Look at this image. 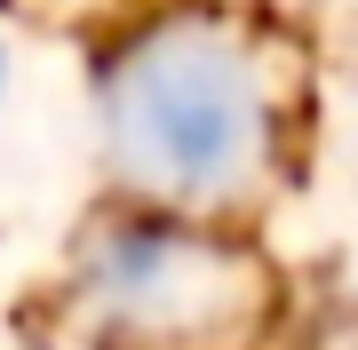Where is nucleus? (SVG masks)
Masks as SVG:
<instances>
[{
    "instance_id": "1",
    "label": "nucleus",
    "mask_w": 358,
    "mask_h": 350,
    "mask_svg": "<svg viewBox=\"0 0 358 350\" xmlns=\"http://www.w3.org/2000/svg\"><path fill=\"white\" fill-rule=\"evenodd\" d=\"M80 199L287 231L334 143V48L303 0H120L72 40Z\"/></svg>"
},
{
    "instance_id": "2",
    "label": "nucleus",
    "mask_w": 358,
    "mask_h": 350,
    "mask_svg": "<svg viewBox=\"0 0 358 350\" xmlns=\"http://www.w3.org/2000/svg\"><path fill=\"white\" fill-rule=\"evenodd\" d=\"M16 326L32 350H303L310 295L279 231L80 199Z\"/></svg>"
},
{
    "instance_id": "3",
    "label": "nucleus",
    "mask_w": 358,
    "mask_h": 350,
    "mask_svg": "<svg viewBox=\"0 0 358 350\" xmlns=\"http://www.w3.org/2000/svg\"><path fill=\"white\" fill-rule=\"evenodd\" d=\"M120 0H0V24H24V32H48V40H72L88 32V24H103Z\"/></svg>"
}]
</instances>
